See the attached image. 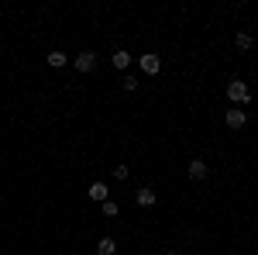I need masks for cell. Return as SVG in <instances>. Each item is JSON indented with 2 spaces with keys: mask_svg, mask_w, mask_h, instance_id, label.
I'll return each instance as SVG.
<instances>
[{
  "mask_svg": "<svg viewBox=\"0 0 258 255\" xmlns=\"http://www.w3.org/2000/svg\"><path fill=\"white\" fill-rule=\"evenodd\" d=\"M244 111H227V124H231V128H244Z\"/></svg>",
  "mask_w": 258,
  "mask_h": 255,
  "instance_id": "obj_5",
  "label": "cell"
},
{
  "mask_svg": "<svg viewBox=\"0 0 258 255\" xmlns=\"http://www.w3.org/2000/svg\"><path fill=\"white\" fill-rule=\"evenodd\" d=\"M127 66H131V56H127L124 48H120V52H114V69H127Z\"/></svg>",
  "mask_w": 258,
  "mask_h": 255,
  "instance_id": "obj_8",
  "label": "cell"
},
{
  "mask_svg": "<svg viewBox=\"0 0 258 255\" xmlns=\"http://www.w3.org/2000/svg\"><path fill=\"white\" fill-rule=\"evenodd\" d=\"M189 176H193V179H203V176H207V162L193 159V162H189Z\"/></svg>",
  "mask_w": 258,
  "mask_h": 255,
  "instance_id": "obj_4",
  "label": "cell"
},
{
  "mask_svg": "<svg viewBox=\"0 0 258 255\" xmlns=\"http://www.w3.org/2000/svg\"><path fill=\"white\" fill-rule=\"evenodd\" d=\"M234 41H238L241 52H244V48H251V35H248V31H238V38H234Z\"/></svg>",
  "mask_w": 258,
  "mask_h": 255,
  "instance_id": "obj_11",
  "label": "cell"
},
{
  "mask_svg": "<svg viewBox=\"0 0 258 255\" xmlns=\"http://www.w3.org/2000/svg\"><path fill=\"white\" fill-rule=\"evenodd\" d=\"M169 255H176V252H169Z\"/></svg>",
  "mask_w": 258,
  "mask_h": 255,
  "instance_id": "obj_13",
  "label": "cell"
},
{
  "mask_svg": "<svg viewBox=\"0 0 258 255\" xmlns=\"http://www.w3.org/2000/svg\"><path fill=\"white\" fill-rule=\"evenodd\" d=\"M97 252H100V255H114V252H117V245H114V238H100Z\"/></svg>",
  "mask_w": 258,
  "mask_h": 255,
  "instance_id": "obj_7",
  "label": "cell"
},
{
  "mask_svg": "<svg viewBox=\"0 0 258 255\" xmlns=\"http://www.w3.org/2000/svg\"><path fill=\"white\" fill-rule=\"evenodd\" d=\"M141 69H145L148 76H155V73L162 69V59L155 56V52H152V56H141Z\"/></svg>",
  "mask_w": 258,
  "mask_h": 255,
  "instance_id": "obj_3",
  "label": "cell"
},
{
  "mask_svg": "<svg viewBox=\"0 0 258 255\" xmlns=\"http://www.w3.org/2000/svg\"><path fill=\"white\" fill-rule=\"evenodd\" d=\"M227 97L234 100V104H248L251 93H248V86H244L241 79H231V83H227Z\"/></svg>",
  "mask_w": 258,
  "mask_h": 255,
  "instance_id": "obj_1",
  "label": "cell"
},
{
  "mask_svg": "<svg viewBox=\"0 0 258 255\" xmlns=\"http://www.w3.org/2000/svg\"><path fill=\"white\" fill-rule=\"evenodd\" d=\"M93 66H97V56H93V52H80V56H76V69H80V73H93Z\"/></svg>",
  "mask_w": 258,
  "mask_h": 255,
  "instance_id": "obj_2",
  "label": "cell"
},
{
  "mask_svg": "<svg viewBox=\"0 0 258 255\" xmlns=\"http://www.w3.org/2000/svg\"><path fill=\"white\" fill-rule=\"evenodd\" d=\"M138 203L141 207H152V203H155V193H152V190H138Z\"/></svg>",
  "mask_w": 258,
  "mask_h": 255,
  "instance_id": "obj_10",
  "label": "cell"
},
{
  "mask_svg": "<svg viewBox=\"0 0 258 255\" xmlns=\"http://www.w3.org/2000/svg\"><path fill=\"white\" fill-rule=\"evenodd\" d=\"M66 52H48V66H52V69H62V66H66Z\"/></svg>",
  "mask_w": 258,
  "mask_h": 255,
  "instance_id": "obj_9",
  "label": "cell"
},
{
  "mask_svg": "<svg viewBox=\"0 0 258 255\" xmlns=\"http://www.w3.org/2000/svg\"><path fill=\"white\" fill-rule=\"evenodd\" d=\"M90 200L103 203V200H107V186H103V183H93V186H90Z\"/></svg>",
  "mask_w": 258,
  "mask_h": 255,
  "instance_id": "obj_6",
  "label": "cell"
},
{
  "mask_svg": "<svg viewBox=\"0 0 258 255\" xmlns=\"http://www.w3.org/2000/svg\"><path fill=\"white\" fill-rule=\"evenodd\" d=\"M103 214L114 217V214H117V203H114V200H103Z\"/></svg>",
  "mask_w": 258,
  "mask_h": 255,
  "instance_id": "obj_12",
  "label": "cell"
}]
</instances>
